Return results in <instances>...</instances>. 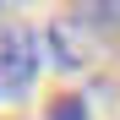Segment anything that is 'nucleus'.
Listing matches in <instances>:
<instances>
[{"label": "nucleus", "mask_w": 120, "mask_h": 120, "mask_svg": "<svg viewBox=\"0 0 120 120\" xmlns=\"http://www.w3.org/2000/svg\"><path fill=\"white\" fill-rule=\"evenodd\" d=\"M38 33L27 27H6L0 33V98H16V93H27L33 87V76H38Z\"/></svg>", "instance_id": "obj_1"}, {"label": "nucleus", "mask_w": 120, "mask_h": 120, "mask_svg": "<svg viewBox=\"0 0 120 120\" xmlns=\"http://www.w3.org/2000/svg\"><path fill=\"white\" fill-rule=\"evenodd\" d=\"M49 120H87V98H82V93H60V98H49Z\"/></svg>", "instance_id": "obj_4"}, {"label": "nucleus", "mask_w": 120, "mask_h": 120, "mask_svg": "<svg viewBox=\"0 0 120 120\" xmlns=\"http://www.w3.org/2000/svg\"><path fill=\"white\" fill-rule=\"evenodd\" d=\"M38 49H44V60H55V66L76 71V66L87 60L93 38H87V33H82V27H76L71 16H66V22H55V27H44V33H38Z\"/></svg>", "instance_id": "obj_2"}, {"label": "nucleus", "mask_w": 120, "mask_h": 120, "mask_svg": "<svg viewBox=\"0 0 120 120\" xmlns=\"http://www.w3.org/2000/svg\"><path fill=\"white\" fill-rule=\"evenodd\" d=\"M71 22L82 27L87 38H93V33H115V27H120V0H93V6H76Z\"/></svg>", "instance_id": "obj_3"}]
</instances>
